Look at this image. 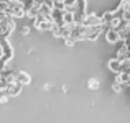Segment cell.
Returning a JSON list of instances; mask_svg holds the SVG:
<instances>
[{"label": "cell", "mask_w": 130, "mask_h": 123, "mask_svg": "<svg viewBox=\"0 0 130 123\" xmlns=\"http://www.w3.org/2000/svg\"><path fill=\"white\" fill-rule=\"evenodd\" d=\"M74 23V13L64 10L63 12V25H73Z\"/></svg>", "instance_id": "obj_12"}, {"label": "cell", "mask_w": 130, "mask_h": 123, "mask_svg": "<svg viewBox=\"0 0 130 123\" xmlns=\"http://www.w3.org/2000/svg\"><path fill=\"white\" fill-rule=\"evenodd\" d=\"M115 57H117L119 61H124V59H127V57H128V49H127V46H125L124 43H122V46L119 48V51H117V54H115Z\"/></svg>", "instance_id": "obj_11"}, {"label": "cell", "mask_w": 130, "mask_h": 123, "mask_svg": "<svg viewBox=\"0 0 130 123\" xmlns=\"http://www.w3.org/2000/svg\"><path fill=\"white\" fill-rule=\"evenodd\" d=\"M17 82H20L22 85H28L30 82H31V79H30V76H28L26 72L18 71V72H17Z\"/></svg>", "instance_id": "obj_10"}, {"label": "cell", "mask_w": 130, "mask_h": 123, "mask_svg": "<svg viewBox=\"0 0 130 123\" xmlns=\"http://www.w3.org/2000/svg\"><path fill=\"white\" fill-rule=\"evenodd\" d=\"M87 87H89V89H92V90H97V87H99V80H97V79H89Z\"/></svg>", "instance_id": "obj_16"}, {"label": "cell", "mask_w": 130, "mask_h": 123, "mask_svg": "<svg viewBox=\"0 0 130 123\" xmlns=\"http://www.w3.org/2000/svg\"><path fill=\"white\" fill-rule=\"evenodd\" d=\"M7 3H8V15H12L13 18H23V16H26L23 2H20V0H7Z\"/></svg>", "instance_id": "obj_1"}, {"label": "cell", "mask_w": 130, "mask_h": 123, "mask_svg": "<svg viewBox=\"0 0 130 123\" xmlns=\"http://www.w3.org/2000/svg\"><path fill=\"white\" fill-rule=\"evenodd\" d=\"M122 87H124V84H119V82H114V84H112V90L114 92H122Z\"/></svg>", "instance_id": "obj_17"}, {"label": "cell", "mask_w": 130, "mask_h": 123, "mask_svg": "<svg viewBox=\"0 0 130 123\" xmlns=\"http://www.w3.org/2000/svg\"><path fill=\"white\" fill-rule=\"evenodd\" d=\"M33 25H35V28L40 30V31H51V28L54 26V23H53V20L38 15L35 20H33Z\"/></svg>", "instance_id": "obj_2"}, {"label": "cell", "mask_w": 130, "mask_h": 123, "mask_svg": "<svg viewBox=\"0 0 130 123\" xmlns=\"http://www.w3.org/2000/svg\"><path fill=\"white\" fill-rule=\"evenodd\" d=\"M8 98H10V95H7L5 92H3V95L0 97V104H7V102H8Z\"/></svg>", "instance_id": "obj_19"}, {"label": "cell", "mask_w": 130, "mask_h": 123, "mask_svg": "<svg viewBox=\"0 0 130 123\" xmlns=\"http://www.w3.org/2000/svg\"><path fill=\"white\" fill-rule=\"evenodd\" d=\"M84 25L86 26H99V25H104V22H102V16L97 15V13H87L86 20H84Z\"/></svg>", "instance_id": "obj_5"}, {"label": "cell", "mask_w": 130, "mask_h": 123, "mask_svg": "<svg viewBox=\"0 0 130 123\" xmlns=\"http://www.w3.org/2000/svg\"><path fill=\"white\" fill-rule=\"evenodd\" d=\"M63 12L64 10L53 8V12H51V20H53L54 25H63Z\"/></svg>", "instance_id": "obj_9"}, {"label": "cell", "mask_w": 130, "mask_h": 123, "mask_svg": "<svg viewBox=\"0 0 130 123\" xmlns=\"http://www.w3.org/2000/svg\"><path fill=\"white\" fill-rule=\"evenodd\" d=\"M127 85H128V87H130V82H128V84H127Z\"/></svg>", "instance_id": "obj_22"}, {"label": "cell", "mask_w": 130, "mask_h": 123, "mask_svg": "<svg viewBox=\"0 0 130 123\" xmlns=\"http://www.w3.org/2000/svg\"><path fill=\"white\" fill-rule=\"evenodd\" d=\"M28 33H30V28H28V26H23V28H22V35H23V36H26Z\"/></svg>", "instance_id": "obj_20"}, {"label": "cell", "mask_w": 130, "mask_h": 123, "mask_svg": "<svg viewBox=\"0 0 130 123\" xmlns=\"http://www.w3.org/2000/svg\"><path fill=\"white\" fill-rule=\"evenodd\" d=\"M22 89H23V85L20 84V82H13V84H8L5 87V94L7 95H10V97H15V95H18L20 92H22Z\"/></svg>", "instance_id": "obj_6"}, {"label": "cell", "mask_w": 130, "mask_h": 123, "mask_svg": "<svg viewBox=\"0 0 130 123\" xmlns=\"http://www.w3.org/2000/svg\"><path fill=\"white\" fill-rule=\"evenodd\" d=\"M0 46H2V49H3V57L2 59H5L7 63H8V61L13 57V49H12V46H10V43L7 41V38H0Z\"/></svg>", "instance_id": "obj_4"}, {"label": "cell", "mask_w": 130, "mask_h": 123, "mask_svg": "<svg viewBox=\"0 0 130 123\" xmlns=\"http://www.w3.org/2000/svg\"><path fill=\"white\" fill-rule=\"evenodd\" d=\"M0 2H3V0H0Z\"/></svg>", "instance_id": "obj_23"}, {"label": "cell", "mask_w": 130, "mask_h": 123, "mask_svg": "<svg viewBox=\"0 0 130 123\" xmlns=\"http://www.w3.org/2000/svg\"><path fill=\"white\" fill-rule=\"evenodd\" d=\"M76 12H87V2L86 0H76Z\"/></svg>", "instance_id": "obj_14"}, {"label": "cell", "mask_w": 130, "mask_h": 123, "mask_svg": "<svg viewBox=\"0 0 130 123\" xmlns=\"http://www.w3.org/2000/svg\"><path fill=\"white\" fill-rule=\"evenodd\" d=\"M107 30L105 25H99V26H87V35H86V39H91V41H95L102 33Z\"/></svg>", "instance_id": "obj_3"}, {"label": "cell", "mask_w": 130, "mask_h": 123, "mask_svg": "<svg viewBox=\"0 0 130 123\" xmlns=\"http://www.w3.org/2000/svg\"><path fill=\"white\" fill-rule=\"evenodd\" d=\"M51 35L54 38H63V25H54L51 28Z\"/></svg>", "instance_id": "obj_13"}, {"label": "cell", "mask_w": 130, "mask_h": 123, "mask_svg": "<svg viewBox=\"0 0 130 123\" xmlns=\"http://www.w3.org/2000/svg\"><path fill=\"white\" fill-rule=\"evenodd\" d=\"M119 7L122 8V13H130V0H122Z\"/></svg>", "instance_id": "obj_15"}, {"label": "cell", "mask_w": 130, "mask_h": 123, "mask_svg": "<svg viewBox=\"0 0 130 123\" xmlns=\"http://www.w3.org/2000/svg\"><path fill=\"white\" fill-rule=\"evenodd\" d=\"M109 69H110L115 76H117V74H120L122 72V61H119L117 57H112V59L109 61Z\"/></svg>", "instance_id": "obj_8"}, {"label": "cell", "mask_w": 130, "mask_h": 123, "mask_svg": "<svg viewBox=\"0 0 130 123\" xmlns=\"http://www.w3.org/2000/svg\"><path fill=\"white\" fill-rule=\"evenodd\" d=\"M105 39H107L110 44H115V43L120 41V33H119L115 28H107L105 30Z\"/></svg>", "instance_id": "obj_7"}, {"label": "cell", "mask_w": 130, "mask_h": 123, "mask_svg": "<svg viewBox=\"0 0 130 123\" xmlns=\"http://www.w3.org/2000/svg\"><path fill=\"white\" fill-rule=\"evenodd\" d=\"M0 57H3V49H2V46H0Z\"/></svg>", "instance_id": "obj_21"}, {"label": "cell", "mask_w": 130, "mask_h": 123, "mask_svg": "<svg viewBox=\"0 0 130 123\" xmlns=\"http://www.w3.org/2000/svg\"><path fill=\"white\" fill-rule=\"evenodd\" d=\"M64 43H66V46H74V44H76V39L68 36V38H64Z\"/></svg>", "instance_id": "obj_18"}]
</instances>
